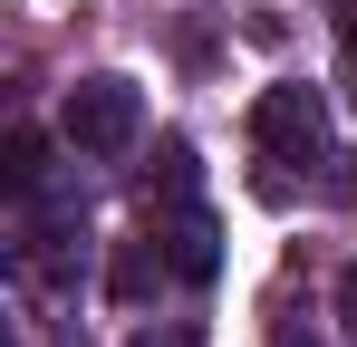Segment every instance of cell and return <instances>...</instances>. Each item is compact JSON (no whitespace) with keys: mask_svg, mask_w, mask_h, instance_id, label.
I'll return each mask as SVG.
<instances>
[{"mask_svg":"<svg viewBox=\"0 0 357 347\" xmlns=\"http://www.w3.org/2000/svg\"><path fill=\"white\" fill-rule=\"evenodd\" d=\"M59 135H68V155L116 164L126 145L145 135V97H135V77H77L68 107H59Z\"/></svg>","mask_w":357,"mask_h":347,"instance_id":"obj_1","label":"cell"},{"mask_svg":"<svg viewBox=\"0 0 357 347\" xmlns=\"http://www.w3.org/2000/svg\"><path fill=\"white\" fill-rule=\"evenodd\" d=\"M251 135H261L280 164H319V155H328V107H319V87H261V97H251Z\"/></svg>","mask_w":357,"mask_h":347,"instance_id":"obj_2","label":"cell"},{"mask_svg":"<svg viewBox=\"0 0 357 347\" xmlns=\"http://www.w3.org/2000/svg\"><path fill=\"white\" fill-rule=\"evenodd\" d=\"M165 261H174V280H213V270H222V231H213V213H183L174 231H165Z\"/></svg>","mask_w":357,"mask_h":347,"instance_id":"obj_3","label":"cell"},{"mask_svg":"<svg viewBox=\"0 0 357 347\" xmlns=\"http://www.w3.org/2000/svg\"><path fill=\"white\" fill-rule=\"evenodd\" d=\"M39 183H49V145H39V135H29V125H20V135H10V193H20V203H29V193H39Z\"/></svg>","mask_w":357,"mask_h":347,"instance_id":"obj_4","label":"cell"},{"mask_svg":"<svg viewBox=\"0 0 357 347\" xmlns=\"http://www.w3.org/2000/svg\"><path fill=\"white\" fill-rule=\"evenodd\" d=\"M135 347H203V328H183V318H174V328H145Z\"/></svg>","mask_w":357,"mask_h":347,"instance_id":"obj_5","label":"cell"},{"mask_svg":"<svg viewBox=\"0 0 357 347\" xmlns=\"http://www.w3.org/2000/svg\"><path fill=\"white\" fill-rule=\"evenodd\" d=\"M338 328H348V338H357V261H348V270H338Z\"/></svg>","mask_w":357,"mask_h":347,"instance_id":"obj_6","label":"cell"},{"mask_svg":"<svg viewBox=\"0 0 357 347\" xmlns=\"http://www.w3.org/2000/svg\"><path fill=\"white\" fill-rule=\"evenodd\" d=\"M338 29H348V87H357V0L338 10Z\"/></svg>","mask_w":357,"mask_h":347,"instance_id":"obj_7","label":"cell"},{"mask_svg":"<svg viewBox=\"0 0 357 347\" xmlns=\"http://www.w3.org/2000/svg\"><path fill=\"white\" fill-rule=\"evenodd\" d=\"M271 347H299V338H290V328H280V338H271Z\"/></svg>","mask_w":357,"mask_h":347,"instance_id":"obj_8","label":"cell"}]
</instances>
